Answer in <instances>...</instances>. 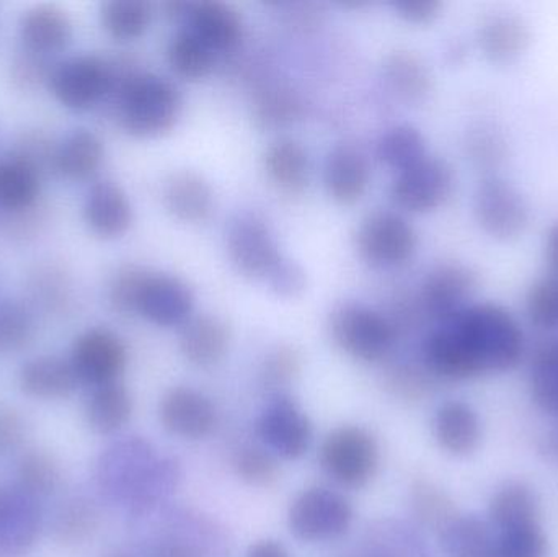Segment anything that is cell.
Wrapping results in <instances>:
<instances>
[{"label":"cell","instance_id":"cell-1","mask_svg":"<svg viewBox=\"0 0 558 557\" xmlns=\"http://www.w3.org/2000/svg\"><path fill=\"white\" fill-rule=\"evenodd\" d=\"M180 481L182 468L179 461L140 435L111 441L98 453L92 467L97 499L124 510L131 520L169 504Z\"/></svg>","mask_w":558,"mask_h":557},{"label":"cell","instance_id":"cell-2","mask_svg":"<svg viewBox=\"0 0 558 557\" xmlns=\"http://www.w3.org/2000/svg\"><path fill=\"white\" fill-rule=\"evenodd\" d=\"M475 376L517 368L523 360L526 339L517 317L495 303H472L446 320Z\"/></svg>","mask_w":558,"mask_h":557},{"label":"cell","instance_id":"cell-3","mask_svg":"<svg viewBox=\"0 0 558 557\" xmlns=\"http://www.w3.org/2000/svg\"><path fill=\"white\" fill-rule=\"evenodd\" d=\"M113 61L117 84L110 100L118 124L136 137L169 133L182 111L179 88L159 75L136 71L126 59Z\"/></svg>","mask_w":558,"mask_h":557},{"label":"cell","instance_id":"cell-4","mask_svg":"<svg viewBox=\"0 0 558 557\" xmlns=\"http://www.w3.org/2000/svg\"><path fill=\"white\" fill-rule=\"evenodd\" d=\"M134 520H149L154 529L136 546L141 557H215L225 553V535L202 513L172 509L169 504Z\"/></svg>","mask_w":558,"mask_h":557},{"label":"cell","instance_id":"cell-5","mask_svg":"<svg viewBox=\"0 0 558 557\" xmlns=\"http://www.w3.org/2000/svg\"><path fill=\"white\" fill-rule=\"evenodd\" d=\"M380 445L361 425H340L325 435L318 448L322 471L344 489H363L379 473Z\"/></svg>","mask_w":558,"mask_h":557},{"label":"cell","instance_id":"cell-6","mask_svg":"<svg viewBox=\"0 0 558 557\" xmlns=\"http://www.w3.org/2000/svg\"><path fill=\"white\" fill-rule=\"evenodd\" d=\"M114 84L117 68L113 59L85 52L59 59L46 87L56 101L68 110L88 111L110 100Z\"/></svg>","mask_w":558,"mask_h":557},{"label":"cell","instance_id":"cell-7","mask_svg":"<svg viewBox=\"0 0 558 557\" xmlns=\"http://www.w3.org/2000/svg\"><path fill=\"white\" fill-rule=\"evenodd\" d=\"M330 334L341 352L364 363H380L396 349L399 327L363 304H341L330 317Z\"/></svg>","mask_w":558,"mask_h":557},{"label":"cell","instance_id":"cell-8","mask_svg":"<svg viewBox=\"0 0 558 557\" xmlns=\"http://www.w3.org/2000/svg\"><path fill=\"white\" fill-rule=\"evenodd\" d=\"M354 522V509L340 491L312 486L292 499L288 529L302 543H327L343 538Z\"/></svg>","mask_w":558,"mask_h":557},{"label":"cell","instance_id":"cell-9","mask_svg":"<svg viewBox=\"0 0 558 557\" xmlns=\"http://www.w3.org/2000/svg\"><path fill=\"white\" fill-rule=\"evenodd\" d=\"M254 427L262 447L278 460H301L314 440V425L291 395L267 399Z\"/></svg>","mask_w":558,"mask_h":557},{"label":"cell","instance_id":"cell-10","mask_svg":"<svg viewBox=\"0 0 558 557\" xmlns=\"http://www.w3.org/2000/svg\"><path fill=\"white\" fill-rule=\"evenodd\" d=\"M474 215L485 234L495 241H517L531 221L523 193L500 175H485L474 195Z\"/></svg>","mask_w":558,"mask_h":557},{"label":"cell","instance_id":"cell-11","mask_svg":"<svg viewBox=\"0 0 558 557\" xmlns=\"http://www.w3.org/2000/svg\"><path fill=\"white\" fill-rule=\"evenodd\" d=\"M68 359L85 388L110 385L126 370V343L108 327H90L75 337Z\"/></svg>","mask_w":558,"mask_h":557},{"label":"cell","instance_id":"cell-12","mask_svg":"<svg viewBox=\"0 0 558 557\" xmlns=\"http://www.w3.org/2000/svg\"><path fill=\"white\" fill-rule=\"evenodd\" d=\"M46 532L43 504L15 484H0V557H29Z\"/></svg>","mask_w":558,"mask_h":557},{"label":"cell","instance_id":"cell-13","mask_svg":"<svg viewBox=\"0 0 558 557\" xmlns=\"http://www.w3.org/2000/svg\"><path fill=\"white\" fill-rule=\"evenodd\" d=\"M416 245L415 228L399 213H371L357 228V252L367 264L376 267L405 264L415 254Z\"/></svg>","mask_w":558,"mask_h":557},{"label":"cell","instance_id":"cell-14","mask_svg":"<svg viewBox=\"0 0 558 557\" xmlns=\"http://www.w3.org/2000/svg\"><path fill=\"white\" fill-rule=\"evenodd\" d=\"M454 170L441 157L426 156L415 166L397 173L390 198L410 213H432L441 208L454 192Z\"/></svg>","mask_w":558,"mask_h":557},{"label":"cell","instance_id":"cell-15","mask_svg":"<svg viewBox=\"0 0 558 557\" xmlns=\"http://www.w3.org/2000/svg\"><path fill=\"white\" fill-rule=\"evenodd\" d=\"M477 288L478 277L471 267L446 262L426 275L416 301L423 316L442 324L471 306Z\"/></svg>","mask_w":558,"mask_h":557},{"label":"cell","instance_id":"cell-16","mask_svg":"<svg viewBox=\"0 0 558 557\" xmlns=\"http://www.w3.org/2000/svg\"><path fill=\"white\" fill-rule=\"evenodd\" d=\"M193 306L192 290L180 278L144 270L134 300V316L167 329L183 327L192 319Z\"/></svg>","mask_w":558,"mask_h":557},{"label":"cell","instance_id":"cell-17","mask_svg":"<svg viewBox=\"0 0 558 557\" xmlns=\"http://www.w3.org/2000/svg\"><path fill=\"white\" fill-rule=\"evenodd\" d=\"M226 244L232 265L247 277L267 280L282 261L270 228L264 219L248 213L232 219Z\"/></svg>","mask_w":558,"mask_h":557},{"label":"cell","instance_id":"cell-18","mask_svg":"<svg viewBox=\"0 0 558 557\" xmlns=\"http://www.w3.org/2000/svg\"><path fill=\"white\" fill-rule=\"evenodd\" d=\"M159 422L173 437L203 440L218 424V409L205 392L190 386H175L160 399Z\"/></svg>","mask_w":558,"mask_h":557},{"label":"cell","instance_id":"cell-19","mask_svg":"<svg viewBox=\"0 0 558 557\" xmlns=\"http://www.w3.org/2000/svg\"><path fill=\"white\" fill-rule=\"evenodd\" d=\"M45 173L25 157L10 153L0 159V215L9 225L32 216L43 192Z\"/></svg>","mask_w":558,"mask_h":557},{"label":"cell","instance_id":"cell-20","mask_svg":"<svg viewBox=\"0 0 558 557\" xmlns=\"http://www.w3.org/2000/svg\"><path fill=\"white\" fill-rule=\"evenodd\" d=\"M16 385L26 398L41 402L68 401L82 388L68 356L59 355L26 360L16 373Z\"/></svg>","mask_w":558,"mask_h":557},{"label":"cell","instance_id":"cell-21","mask_svg":"<svg viewBox=\"0 0 558 557\" xmlns=\"http://www.w3.org/2000/svg\"><path fill=\"white\" fill-rule=\"evenodd\" d=\"M74 35L71 16L54 3L29 7L19 20L20 48L33 55L56 59Z\"/></svg>","mask_w":558,"mask_h":557},{"label":"cell","instance_id":"cell-22","mask_svg":"<svg viewBox=\"0 0 558 557\" xmlns=\"http://www.w3.org/2000/svg\"><path fill=\"white\" fill-rule=\"evenodd\" d=\"M84 221L95 235L118 239L133 225V206L113 180H97L84 199Z\"/></svg>","mask_w":558,"mask_h":557},{"label":"cell","instance_id":"cell-23","mask_svg":"<svg viewBox=\"0 0 558 557\" xmlns=\"http://www.w3.org/2000/svg\"><path fill=\"white\" fill-rule=\"evenodd\" d=\"M475 38L488 62L511 64L530 48L531 28L526 20L517 13L494 12L482 19Z\"/></svg>","mask_w":558,"mask_h":557},{"label":"cell","instance_id":"cell-24","mask_svg":"<svg viewBox=\"0 0 558 557\" xmlns=\"http://www.w3.org/2000/svg\"><path fill=\"white\" fill-rule=\"evenodd\" d=\"M100 500L85 494L65 497L46 517V529L51 538L64 548L84 545L100 530Z\"/></svg>","mask_w":558,"mask_h":557},{"label":"cell","instance_id":"cell-25","mask_svg":"<svg viewBox=\"0 0 558 557\" xmlns=\"http://www.w3.org/2000/svg\"><path fill=\"white\" fill-rule=\"evenodd\" d=\"M360 553L363 557H438L415 523L399 519L369 523Z\"/></svg>","mask_w":558,"mask_h":557},{"label":"cell","instance_id":"cell-26","mask_svg":"<svg viewBox=\"0 0 558 557\" xmlns=\"http://www.w3.org/2000/svg\"><path fill=\"white\" fill-rule=\"evenodd\" d=\"M433 434L446 453L468 457L482 440V424L477 412L464 401L442 402L433 417Z\"/></svg>","mask_w":558,"mask_h":557},{"label":"cell","instance_id":"cell-27","mask_svg":"<svg viewBox=\"0 0 558 557\" xmlns=\"http://www.w3.org/2000/svg\"><path fill=\"white\" fill-rule=\"evenodd\" d=\"M369 177L366 156L351 144L335 147L325 164V186L338 205L351 206L360 202L369 185Z\"/></svg>","mask_w":558,"mask_h":557},{"label":"cell","instance_id":"cell-28","mask_svg":"<svg viewBox=\"0 0 558 557\" xmlns=\"http://www.w3.org/2000/svg\"><path fill=\"white\" fill-rule=\"evenodd\" d=\"M231 330L216 316L192 317L180 332L179 347L183 359L198 368H211L228 355Z\"/></svg>","mask_w":558,"mask_h":557},{"label":"cell","instance_id":"cell-29","mask_svg":"<svg viewBox=\"0 0 558 557\" xmlns=\"http://www.w3.org/2000/svg\"><path fill=\"white\" fill-rule=\"evenodd\" d=\"M133 412V396L123 383H110L88 389L84 419L95 435L113 437L120 434L130 424Z\"/></svg>","mask_w":558,"mask_h":557},{"label":"cell","instance_id":"cell-30","mask_svg":"<svg viewBox=\"0 0 558 557\" xmlns=\"http://www.w3.org/2000/svg\"><path fill=\"white\" fill-rule=\"evenodd\" d=\"M186 20L190 32L195 33L215 52L235 48L244 36L241 13L228 3H193Z\"/></svg>","mask_w":558,"mask_h":557},{"label":"cell","instance_id":"cell-31","mask_svg":"<svg viewBox=\"0 0 558 557\" xmlns=\"http://www.w3.org/2000/svg\"><path fill=\"white\" fill-rule=\"evenodd\" d=\"M163 205L179 221L198 225L208 221L215 209V193L198 173L183 170L173 173L163 186Z\"/></svg>","mask_w":558,"mask_h":557},{"label":"cell","instance_id":"cell-32","mask_svg":"<svg viewBox=\"0 0 558 557\" xmlns=\"http://www.w3.org/2000/svg\"><path fill=\"white\" fill-rule=\"evenodd\" d=\"M104 159L101 137L87 128H77L56 146L54 173L71 182H87L97 175Z\"/></svg>","mask_w":558,"mask_h":557},{"label":"cell","instance_id":"cell-33","mask_svg":"<svg viewBox=\"0 0 558 557\" xmlns=\"http://www.w3.org/2000/svg\"><path fill=\"white\" fill-rule=\"evenodd\" d=\"M264 166L268 179L286 195H301L307 189L311 162L307 150L291 137H279L265 150Z\"/></svg>","mask_w":558,"mask_h":557},{"label":"cell","instance_id":"cell-34","mask_svg":"<svg viewBox=\"0 0 558 557\" xmlns=\"http://www.w3.org/2000/svg\"><path fill=\"white\" fill-rule=\"evenodd\" d=\"M62 480L61 463L51 451L32 448L16 461L13 484L41 504L59 493Z\"/></svg>","mask_w":558,"mask_h":557},{"label":"cell","instance_id":"cell-35","mask_svg":"<svg viewBox=\"0 0 558 557\" xmlns=\"http://www.w3.org/2000/svg\"><path fill=\"white\" fill-rule=\"evenodd\" d=\"M541 506L536 493L523 483L501 487L488 506V523L498 532L539 523Z\"/></svg>","mask_w":558,"mask_h":557},{"label":"cell","instance_id":"cell-36","mask_svg":"<svg viewBox=\"0 0 558 557\" xmlns=\"http://www.w3.org/2000/svg\"><path fill=\"white\" fill-rule=\"evenodd\" d=\"M492 525L475 516H459L438 535L446 557H482L494 552L497 538Z\"/></svg>","mask_w":558,"mask_h":557},{"label":"cell","instance_id":"cell-37","mask_svg":"<svg viewBox=\"0 0 558 557\" xmlns=\"http://www.w3.org/2000/svg\"><path fill=\"white\" fill-rule=\"evenodd\" d=\"M410 510H412L415 525L425 532L438 536L452 520L461 513L456 509L451 497L439 489L436 484L426 480H418L410 489Z\"/></svg>","mask_w":558,"mask_h":557},{"label":"cell","instance_id":"cell-38","mask_svg":"<svg viewBox=\"0 0 558 557\" xmlns=\"http://www.w3.org/2000/svg\"><path fill=\"white\" fill-rule=\"evenodd\" d=\"M386 77L397 95L409 104H422L433 90L428 65L412 52L397 51L386 61Z\"/></svg>","mask_w":558,"mask_h":557},{"label":"cell","instance_id":"cell-39","mask_svg":"<svg viewBox=\"0 0 558 557\" xmlns=\"http://www.w3.org/2000/svg\"><path fill=\"white\" fill-rule=\"evenodd\" d=\"M153 9L143 0H110L100 9L101 28L114 41L130 43L149 28Z\"/></svg>","mask_w":558,"mask_h":557},{"label":"cell","instance_id":"cell-40","mask_svg":"<svg viewBox=\"0 0 558 557\" xmlns=\"http://www.w3.org/2000/svg\"><path fill=\"white\" fill-rule=\"evenodd\" d=\"M167 59L179 77L199 81L211 72L215 65V51H211L195 33L183 29L170 39Z\"/></svg>","mask_w":558,"mask_h":557},{"label":"cell","instance_id":"cell-41","mask_svg":"<svg viewBox=\"0 0 558 557\" xmlns=\"http://www.w3.org/2000/svg\"><path fill=\"white\" fill-rule=\"evenodd\" d=\"M530 389L534 402L558 417V339L541 343L534 352Z\"/></svg>","mask_w":558,"mask_h":557},{"label":"cell","instance_id":"cell-42","mask_svg":"<svg viewBox=\"0 0 558 557\" xmlns=\"http://www.w3.org/2000/svg\"><path fill=\"white\" fill-rule=\"evenodd\" d=\"M377 156L384 166L397 173L403 172L428 156L425 137L416 128L400 124L380 137Z\"/></svg>","mask_w":558,"mask_h":557},{"label":"cell","instance_id":"cell-43","mask_svg":"<svg viewBox=\"0 0 558 557\" xmlns=\"http://www.w3.org/2000/svg\"><path fill=\"white\" fill-rule=\"evenodd\" d=\"M465 150L478 170H484L485 175H495L510 156V144L497 124L485 121L469 130Z\"/></svg>","mask_w":558,"mask_h":557},{"label":"cell","instance_id":"cell-44","mask_svg":"<svg viewBox=\"0 0 558 557\" xmlns=\"http://www.w3.org/2000/svg\"><path fill=\"white\" fill-rule=\"evenodd\" d=\"M35 311L25 301H0V355L22 352L35 339Z\"/></svg>","mask_w":558,"mask_h":557},{"label":"cell","instance_id":"cell-45","mask_svg":"<svg viewBox=\"0 0 558 557\" xmlns=\"http://www.w3.org/2000/svg\"><path fill=\"white\" fill-rule=\"evenodd\" d=\"M232 470L242 483L254 487H270L281 477V464L262 445H244L232 455Z\"/></svg>","mask_w":558,"mask_h":557},{"label":"cell","instance_id":"cell-46","mask_svg":"<svg viewBox=\"0 0 558 557\" xmlns=\"http://www.w3.org/2000/svg\"><path fill=\"white\" fill-rule=\"evenodd\" d=\"M384 383L393 396L403 401H422L432 395L439 382L420 360L418 363H399L390 366L384 376Z\"/></svg>","mask_w":558,"mask_h":557},{"label":"cell","instance_id":"cell-47","mask_svg":"<svg viewBox=\"0 0 558 557\" xmlns=\"http://www.w3.org/2000/svg\"><path fill=\"white\" fill-rule=\"evenodd\" d=\"M524 307L527 319L536 329H558V275L537 278L527 288Z\"/></svg>","mask_w":558,"mask_h":557},{"label":"cell","instance_id":"cell-48","mask_svg":"<svg viewBox=\"0 0 558 557\" xmlns=\"http://www.w3.org/2000/svg\"><path fill=\"white\" fill-rule=\"evenodd\" d=\"M301 355L291 347H279L265 360L260 370V388L267 399L289 395L288 388L301 373Z\"/></svg>","mask_w":558,"mask_h":557},{"label":"cell","instance_id":"cell-49","mask_svg":"<svg viewBox=\"0 0 558 557\" xmlns=\"http://www.w3.org/2000/svg\"><path fill=\"white\" fill-rule=\"evenodd\" d=\"M33 300L46 311L61 313L71 303V281L64 271L56 267L39 268L33 275L32 284Z\"/></svg>","mask_w":558,"mask_h":557},{"label":"cell","instance_id":"cell-50","mask_svg":"<svg viewBox=\"0 0 558 557\" xmlns=\"http://www.w3.org/2000/svg\"><path fill=\"white\" fill-rule=\"evenodd\" d=\"M301 104L291 90L268 88L255 101V120L264 128H281L299 117Z\"/></svg>","mask_w":558,"mask_h":557},{"label":"cell","instance_id":"cell-51","mask_svg":"<svg viewBox=\"0 0 558 557\" xmlns=\"http://www.w3.org/2000/svg\"><path fill=\"white\" fill-rule=\"evenodd\" d=\"M497 549L500 557H547L549 542L539 523H534L500 532Z\"/></svg>","mask_w":558,"mask_h":557},{"label":"cell","instance_id":"cell-52","mask_svg":"<svg viewBox=\"0 0 558 557\" xmlns=\"http://www.w3.org/2000/svg\"><path fill=\"white\" fill-rule=\"evenodd\" d=\"M59 59L33 55L20 48L10 65V78L19 90L32 92L48 84L49 74Z\"/></svg>","mask_w":558,"mask_h":557},{"label":"cell","instance_id":"cell-53","mask_svg":"<svg viewBox=\"0 0 558 557\" xmlns=\"http://www.w3.org/2000/svg\"><path fill=\"white\" fill-rule=\"evenodd\" d=\"M144 270L146 268L137 265H124L114 271L108 287V301L118 314L134 316V300H136Z\"/></svg>","mask_w":558,"mask_h":557},{"label":"cell","instance_id":"cell-54","mask_svg":"<svg viewBox=\"0 0 558 557\" xmlns=\"http://www.w3.org/2000/svg\"><path fill=\"white\" fill-rule=\"evenodd\" d=\"M28 435V424L13 405L0 404V458L22 450Z\"/></svg>","mask_w":558,"mask_h":557},{"label":"cell","instance_id":"cell-55","mask_svg":"<svg viewBox=\"0 0 558 557\" xmlns=\"http://www.w3.org/2000/svg\"><path fill=\"white\" fill-rule=\"evenodd\" d=\"M267 281L270 283L271 290H274L275 293L281 294V296H298L305 288L304 271H302L298 265L284 261V258H282L281 264L271 271Z\"/></svg>","mask_w":558,"mask_h":557},{"label":"cell","instance_id":"cell-56","mask_svg":"<svg viewBox=\"0 0 558 557\" xmlns=\"http://www.w3.org/2000/svg\"><path fill=\"white\" fill-rule=\"evenodd\" d=\"M442 3L438 0H399L392 2V9L397 15L413 25H426L438 16Z\"/></svg>","mask_w":558,"mask_h":557},{"label":"cell","instance_id":"cell-57","mask_svg":"<svg viewBox=\"0 0 558 557\" xmlns=\"http://www.w3.org/2000/svg\"><path fill=\"white\" fill-rule=\"evenodd\" d=\"M245 557H291L288 548L274 538L258 540L248 548Z\"/></svg>","mask_w":558,"mask_h":557},{"label":"cell","instance_id":"cell-58","mask_svg":"<svg viewBox=\"0 0 558 557\" xmlns=\"http://www.w3.org/2000/svg\"><path fill=\"white\" fill-rule=\"evenodd\" d=\"M544 255H546L550 274L558 275V221L556 225L550 226L549 231L546 232Z\"/></svg>","mask_w":558,"mask_h":557},{"label":"cell","instance_id":"cell-59","mask_svg":"<svg viewBox=\"0 0 558 557\" xmlns=\"http://www.w3.org/2000/svg\"><path fill=\"white\" fill-rule=\"evenodd\" d=\"M192 5L193 3L190 2H167L163 3V10H166V15L172 16V19H189Z\"/></svg>","mask_w":558,"mask_h":557},{"label":"cell","instance_id":"cell-60","mask_svg":"<svg viewBox=\"0 0 558 557\" xmlns=\"http://www.w3.org/2000/svg\"><path fill=\"white\" fill-rule=\"evenodd\" d=\"M101 557H141L134 548H113Z\"/></svg>","mask_w":558,"mask_h":557},{"label":"cell","instance_id":"cell-61","mask_svg":"<svg viewBox=\"0 0 558 557\" xmlns=\"http://www.w3.org/2000/svg\"><path fill=\"white\" fill-rule=\"evenodd\" d=\"M344 557H363V556H361V553H360V555H344Z\"/></svg>","mask_w":558,"mask_h":557}]
</instances>
